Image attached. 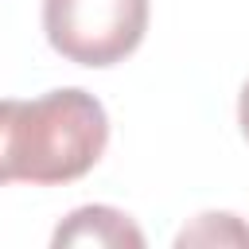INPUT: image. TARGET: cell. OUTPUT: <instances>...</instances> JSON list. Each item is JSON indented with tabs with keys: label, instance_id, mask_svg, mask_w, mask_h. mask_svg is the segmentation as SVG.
Here are the masks:
<instances>
[{
	"label": "cell",
	"instance_id": "cell-2",
	"mask_svg": "<svg viewBox=\"0 0 249 249\" xmlns=\"http://www.w3.org/2000/svg\"><path fill=\"white\" fill-rule=\"evenodd\" d=\"M47 43L78 66L128 58L148 31V0H43Z\"/></svg>",
	"mask_w": 249,
	"mask_h": 249
},
{
	"label": "cell",
	"instance_id": "cell-4",
	"mask_svg": "<svg viewBox=\"0 0 249 249\" xmlns=\"http://www.w3.org/2000/svg\"><path fill=\"white\" fill-rule=\"evenodd\" d=\"M175 245L187 249V245H237V249H249V226L237 218V214H198L191 226H183L175 233Z\"/></svg>",
	"mask_w": 249,
	"mask_h": 249
},
{
	"label": "cell",
	"instance_id": "cell-1",
	"mask_svg": "<svg viewBox=\"0 0 249 249\" xmlns=\"http://www.w3.org/2000/svg\"><path fill=\"white\" fill-rule=\"evenodd\" d=\"M109 144L105 105L78 86L51 89L35 101H0V187L4 183H74Z\"/></svg>",
	"mask_w": 249,
	"mask_h": 249
},
{
	"label": "cell",
	"instance_id": "cell-3",
	"mask_svg": "<svg viewBox=\"0 0 249 249\" xmlns=\"http://www.w3.org/2000/svg\"><path fill=\"white\" fill-rule=\"evenodd\" d=\"M51 245H93V249H144V233L140 226L117 210V206H78L74 214H66L58 222V230L51 233Z\"/></svg>",
	"mask_w": 249,
	"mask_h": 249
},
{
	"label": "cell",
	"instance_id": "cell-5",
	"mask_svg": "<svg viewBox=\"0 0 249 249\" xmlns=\"http://www.w3.org/2000/svg\"><path fill=\"white\" fill-rule=\"evenodd\" d=\"M237 124H241V132L249 140V82L241 86V97H237Z\"/></svg>",
	"mask_w": 249,
	"mask_h": 249
}]
</instances>
